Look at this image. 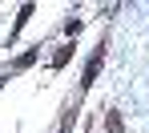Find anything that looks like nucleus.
Returning <instances> with one entry per match:
<instances>
[{"label": "nucleus", "mask_w": 149, "mask_h": 133, "mask_svg": "<svg viewBox=\"0 0 149 133\" xmlns=\"http://www.w3.org/2000/svg\"><path fill=\"white\" fill-rule=\"evenodd\" d=\"M109 133H121V117L117 113H109Z\"/></svg>", "instance_id": "nucleus-1"}]
</instances>
